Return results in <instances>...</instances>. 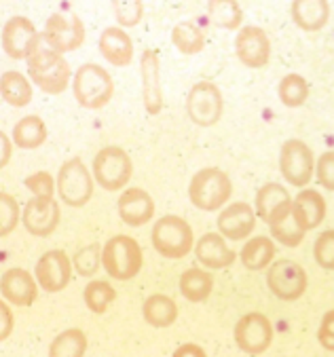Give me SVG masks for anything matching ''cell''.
<instances>
[{
    "instance_id": "6da1fadb",
    "label": "cell",
    "mask_w": 334,
    "mask_h": 357,
    "mask_svg": "<svg viewBox=\"0 0 334 357\" xmlns=\"http://www.w3.org/2000/svg\"><path fill=\"white\" fill-rule=\"evenodd\" d=\"M28 75L30 81L49 96H59L70 85L73 70L66 57L49 47H36L28 57Z\"/></svg>"
},
{
    "instance_id": "7a4b0ae2",
    "label": "cell",
    "mask_w": 334,
    "mask_h": 357,
    "mask_svg": "<svg viewBox=\"0 0 334 357\" xmlns=\"http://www.w3.org/2000/svg\"><path fill=\"white\" fill-rule=\"evenodd\" d=\"M233 195V182L227 172L218 167L199 169L188 184V199L202 211H218L229 203Z\"/></svg>"
},
{
    "instance_id": "3957f363",
    "label": "cell",
    "mask_w": 334,
    "mask_h": 357,
    "mask_svg": "<svg viewBox=\"0 0 334 357\" xmlns=\"http://www.w3.org/2000/svg\"><path fill=\"white\" fill-rule=\"evenodd\" d=\"M73 93L87 110H100L110 104L114 96V81L106 68L98 63H83L73 79Z\"/></svg>"
},
{
    "instance_id": "277c9868",
    "label": "cell",
    "mask_w": 334,
    "mask_h": 357,
    "mask_svg": "<svg viewBox=\"0 0 334 357\" xmlns=\"http://www.w3.org/2000/svg\"><path fill=\"white\" fill-rule=\"evenodd\" d=\"M142 248L133 237L114 235L102 245V266L116 281L133 279L142 271Z\"/></svg>"
},
{
    "instance_id": "5b68a950",
    "label": "cell",
    "mask_w": 334,
    "mask_h": 357,
    "mask_svg": "<svg viewBox=\"0 0 334 357\" xmlns=\"http://www.w3.org/2000/svg\"><path fill=\"white\" fill-rule=\"evenodd\" d=\"M151 241L155 252L169 260H180L195 248V235L190 225L184 218L174 216V213H167V216L159 218L153 225Z\"/></svg>"
},
{
    "instance_id": "8992f818",
    "label": "cell",
    "mask_w": 334,
    "mask_h": 357,
    "mask_svg": "<svg viewBox=\"0 0 334 357\" xmlns=\"http://www.w3.org/2000/svg\"><path fill=\"white\" fill-rule=\"evenodd\" d=\"M55 190L59 192L61 203L68 207H83L93 197V176L85 167L81 157H73L59 167Z\"/></svg>"
},
{
    "instance_id": "52a82bcc",
    "label": "cell",
    "mask_w": 334,
    "mask_h": 357,
    "mask_svg": "<svg viewBox=\"0 0 334 357\" xmlns=\"http://www.w3.org/2000/svg\"><path fill=\"white\" fill-rule=\"evenodd\" d=\"M93 180L104 190H121L129 184L133 174L131 157L119 146H106L93 157Z\"/></svg>"
},
{
    "instance_id": "ba28073f",
    "label": "cell",
    "mask_w": 334,
    "mask_h": 357,
    "mask_svg": "<svg viewBox=\"0 0 334 357\" xmlns=\"http://www.w3.org/2000/svg\"><path fill=\"white\" fill-rule=\"evenodd\" d=\"M225 102L218 85L210 81H199L186 96V114L197 127H214L222 119Z\"/></svg>"
},
{
    "instance_id": "9c48e42d",
    "label": "cell",
    "mask_w": 334,
    "mask_h": 357,
    "mask_svg": "<svg viewBox=\"0 0 334 357\" xmlns=\"http://www.w3.org/2000/svg\"><path fill=\"white\" fill-rule=\"evenodd\" d=\"M43 40L49 49L57 53H73L85 43V24L79 15H61L53 13L45 22V30L40 32Z\"/></svg>"
},
{
    "instance_id": "30bf717a",
    "label": "cell",
    "mask_w": 334,
    "mask_h": 357,
    "mask_svg": "<svg viewBox=\"0 0 334 357\" xmlns=\"http://www.w3.org/2000/svg\"><path fill=\"white\" fill-rule=\"evenodd\" d=\"M266 268V288L280 301H298L307 292V273L298 262L275 260Z\"/></svg>"
},
{
    "instance_id": "8fae6325",
    "label": "cell",
    "mask_w": 334,
    "mask_h": 357,
    "mask_svg": "<svg viewBox=\"0 0 334 357\" xmlns=\"http://www.w3.org/2000/svg\"><path fill=\"white\" fill-rule=\"evenodd\" d=\"M280 169L290 186L303 188L311 182L315 172L313 151L303 139H286L280 153Z\"/></svg>"
},
{
    "instance_id": "7c38bea8",
    "label": "cell",
    "mask_w": 334,
    "mask_h": 357,
    "mask_svg": "<svg viewBox=\"0 0 334 357\" xmlns=\"http://www.w3.org/2000/svg\"><path fill=\"white\" fill-rule=\"evenodd\" d=\"M233 336L239 351L248 355H262L273 342V326L262 313H248L235 324Z\"/></svg>"
},
{
    "instance_id": "4fadbf2b",
    "label": "cell",
    "mask_w": 334,
    "mask_h": 357,
    "mask_svg": "<svg viewBox=\"0 0 334 357\" xmlns=\"http://www.w3.org/2000/svg\"><path fill=\"white\" fill-rule=\"evenodd\" d=\"M34 277L38 281V288H43L49 294L61 292L70 283L73 277V262L61 250H49L45 252L34 266Z\"/></svg>"
},
{
    "instance_id": "5bb4252c",
    "label": "cell",
    "mask_w": 334,
    "mask_h": 357,
    "mask_svg": "<svg viewBox=\"0 0 334 357\" xmlns=\"http://www.w3.org/2000/svg\"><path fill=\"white\" fill-rule=\"evenodd\" d=\"M59 220L61 207L53 197H32L22 211V222L32 237H49Z\"/></svg>"
},
{
    "instance_id": "9a60e30c",
    "label": "cell",
    "mask_w": 334,
    "mask_h": 357,
    "mask_svg": "<svg viewBox=\"0 0 334 357\" xmlns=\"http://www.w3.org/2000/svg\"><path fill=\"white\" fill-rule=\"evenodd\" d=\"M43 40L40 32L36 30V26L22 15L11 17L5 28H3V36H0V43H3V51L11 57V59H26Z\"/></svg>"
},
{
    "instance_id": "2e32d148",
    "label": "cell",
    "mask_w": 334,
    "mask_h": 357,
    "mask_svg": "<svg viewBox=\"0 0 334 357\" xmlns=\"http://www.w3.org/2000/svg\"><path fill=\"white\" fill-rule=\"evenodd\" d=\"M235 55L237 59L252 70L264 68L271 59V40L262 28L245 26L235 36Z\"/></svg>"
},
{
    "instance_id": "e0dca14e",
    "label": "cell",
    "mask_w": 334,
    "mask_h": 357,
    "mask_svg": "<svg viewBox=\"0 0 334 357\" xmlns=\"http://www.w3.org/2000/svg\"><path fill=\"white\" fill-rule=\"evenodd\" d=\"M140 77H142V102L149 114H159L165 106L161 87V63L153 49H144L140 55Z\"/></svg>"
},
{
    "instance_id": "ac0fdd59",
    "label": "cell",
    "mask_w": 334,
    "mask_h": 357,
    "mask_svg": "<svg viewBox=\"0 0 334 357\" xmlns=\"http://www.w3.org/2000/svg\"><path fill=\"white\" fill-rule=\"evenodd\" d=\"M218 233L225 239L231 241H243L252 235V231L256 229V211L252 209L250 203L237 201V203H229L220 213H218Z\"/></svg>"
},
{
    "instance_id": "d6986e66",
    "label": "cell",
    "mask_w": 334,
    "mask_h": 357,
    "mask_svg": "<svg viewBox=\"0 0 334 357\" xmlns=\"http://www.w3.org/2000/svg\"><path fill=\"white\" fill-rule=\"evenodd\" d=\"M116 211L127 227H144L155 216V201L144 188L131 186L121 192L116 201Z\"/></svg>"
},
{
    "instance_id": "ffe728a7",
    "label": "cell",
    "mask_w": 334,
    "mask_h": 357,
    "mask_svg": "<svg viewBox=\"0 0 334 357\" xmlns=\"http://www.w3.org/2000/svg\"><path fill=\"white\" fill-rule=\"evenodd\" d=\"M254 207H256V216L262 222L273 225L292 211V197L288 195L286 186L278 182H266L264 186L258 188Z\"/></svg>"
},
{
    "instance_id": "44dd1931",
    "label": "cell",
    "mask_w": 334,
    "mask_h": 357,
    "mask_svg": "<svg viewBox=\"0 0 334 357\" xmlns=\"http://www.w3.org/2000/svg\"><path fill=\"white\" fill-rule=\"evenodd\" d=\"M0 294L15 307H30L38 296V281L26 268H9L0 277Z\"/></svg>"
},
{
    "instance_id": "7402d4cb",
    "label": "cell",
    "mask_w": 334,
    "mask_h": 357,
    "mask_svg": "<svg viewBox=\"0 0 334 357\" xmlns=\"http://www.w3.org/2000/svg\"><path fill=\"white\" fill-rule=\"evenodd\" d=\"M292 216L305 233L317 229L326 218V199L313 188H303L292 199Z\"/></svg>"
},
{
    "instance_id": "603a6c76",
    "label": "cell",
    "mask_w": 334,
    "mask_h": 357,
    "mask_svg": "<svg viewBox=\"0 0 334 357\" xmlns=\"http://www.w3.org/2000/svg\"><path fill=\"white\" fill-rule=\"evenodd\" d=\"M100 53L114 68H127L133 61V40L131 36L116 26L106 28L100 34Z\"/></svg>"
},
{
    "instance_id": "cb8c5ba5",
    "label": "cell",
    "mask_w": 334,
    "mask_h": 357,
    "mask_svg": "<svg viewBox=\"0 0 334 357\" xmlns=\"http://www.w3.org/2000/svg\"><path fill=\"white\" fill-rule=\"evenodd\" d=\"M195 256L204 266L214 268V271L231 266L237 258V254L227 245L220 233H206L195 243Z\"/></svg>"
},
{
    "instance_id": "d4e9b609",
    "label": "cell",
    "mask_w": 334,
    "mask_h": 357,
    "mask_svg": "<svg viewBox=\"0 0 334 357\" xmlns=\"http://www.w3.org/2000/svg\"><path fill=\"white\" fill-rule=\"evenodd\" d=\"M292 20L305 32H319L330 20L328 0H292Z\"/></svg>"
},
{
    "instance_id": "484cf974",
    "label": "cell",
    "mask_w": 334,
    "mask_h": 357,
    "mask_svg": "<svg viewBox=\"0 0 334 357\" xmlns=\"http://www.w3.org/2000/svg\"><path fill=\"white\" fill-rule=\"evenodd\" d=\"M13 144L22 151H34L40 149L47 142V125L40 116L36 114H28L24 119H20L13 125Z\"/></svg>"
},
{
    "instance_id": "4316f807",
    "label": "cell",
    "mask_w": 334,
    "mask_h": 357,
    "mask_svg": "<svg viewBox=\"0 0 334 357\" xmlns=\"http://www.w3.org/2000/svg\"><path fill=\"white\" fill-rule=\"evenodd\" d=\"M32 83L17 70H7L0 77V98L13 108H24L32 102Z\"/></svg>"
},
{
    "instance_id": "83f0119b",
    "label": "cell",
    "mask_w": 334,
    "mask_h": 357,
    "mask_svg": "<svg viewBox=\"0 0 334 357\" xmlns=\"http://www.w3.org/2000/svg\"><path fill=\"white\" fill-rule=\"evenodd\" d=\"M144 321L153 328H169L178 319V305L165 294H153L142 305Z\"/></svg>"
},
{
    "instance_id": "f1b7e54d",
    "label": "cell",
    "mask_w": 334,
    "mask_h": 357,
    "mask_svg": "<svg viewBox=\"0 0 334 357\" xmlns=\"http://www.w3.org/2000/svg\"><path fill=\"white\" fill-rule=\"evenodd\" d=\"M239 258L248 271H264L275 258V243L269 237H252L239 252Z\"/></svg>"
},
{
    "instance_id": "f546056e",
    "label": "cell",
    "mask_w": 334,
    "mask_h": 357,
    "mask_svg": "<svg viewBox=\"0 0 334 357\" xmlns=\"http://www.w3.org/2000/svg\"><path fill=\"white\" fill-rule=\"evenodd\" d=\"M214 290V277L202 268H188L180 275V294L188 303H202Z\"/></svg>"
},
{
    "instance_id": "4dcf8cb0",
    "label": "cell",
    "mask_w": 334,
    "mask_h": 357,
    "mask_svg": "<svg viewBox=\"0 0 334 357\" xmlns=\"http://www.w3.org/2000/svg\"><path fill=\"white\" fill-rule=\"evenodd\" d=\"M172 43L182 55H197L206 47V34L195 22H180L172 30Z\"/></svg>"
},
{
    "instance_id": "1f68e13d",
    "label": "cell",
    "mask_w": 334,
    "mask_h": 357,
    "mask_svg": "<svg viewBox=\"0 0 334 357\" xmlns=\"http://www.w3.org/2000/svg\"><path fill=\"white\" fill-rule=\"evenodd\" d=\"M208 15L212 26L220 30H235L243 22V11L237 0H208Z\"/></svg>"
},
{
    "instance_id": "d6a6232c",
    "label": "cell",
    "mask_w": 334,
    "mask_h": 357,
    "mask_svg": "<svg viewBox=\"0 0 334 357\" xmlns=\"http://www.w3.org/2000/svg\"><path fill=\"white\" fill-rule=\"evenodd\" d=\"M87 351V334L79 328H70L57 334L49 344L51 357H79Z\"/></svg>"
},
{
    "instance_id": "836d02e7",
    "label": "cell",
    "mask_w": 334,
    "mask_h": 357,
    "mask_svg": "<svg viewBox=\"0 0 334 357\" xmlns=\"http://www.w3.org/2000/svg\"><path fill=\"white\" fill-rule=\"evenodd\" d=\"M83 301L87 305V309L91 313H106L108 307L116 301V290L108 281H102V279H96V281H89L83 290Z\"/></svg>"
},
{
    "instance_id": "e575fe53",
    "label": "cell",
    "mask_w": 334,
    "mask_h": 357,
    "mask_svg": "<svg viewBox=\"0 0 334 357\" xmlns=\"http://www.w3.org/2000/svg\"><path fill=\"white\" fill-rule=\"evenodd\" d=\"M278 96H280V100H282L284 106H288V108H298V106H303V104L307 102V98H309V83H307L301 75H296V73L286 75V77L280 81Z\"/></svg>"
},
{
    "instance_id": "d590c367",
    "label": "cell",
    "mask_w": 334,
    "mask_h": 357,
    "mask_svg": "<svg viewBox=\"0 0 334 357\" xmlns=\"http://www.w3.org/2000/svg\"><path fill=\"white\" fill-rule=\"evenodd\" d=\"M269 229H271V237L286 248H298L305 239V231L296 225L292 211L288 213V216L280 218L278 222L269 225Z\"/></svg>"
},
{
    "instance_id": "8d00e7d4",
    "label": "cell",
    "mask_w": 334,
    "mask_h": 357,
    "mask_svg": "<svg viewBox=\"0 0 334 357\" xmlns=\"http://www.w3.org/2000/svg\"><path fill=\"white\" fill-rule=\"evenodd\" d=\"M110 5L121 28H136L144 17L142 0H110Z\"/></svg>"
},
{
    "instance_id": "74e56055",
    "label": "cell",
    "mask_w": 334,
    "mask_h": 357,
    "mask_svg": "<svg viewBox=\"0 0 334 357\" xmlns=\"http://www.w3.org/2000/svg\"><path fill=\"white\" fill-rule=\"evenodd\" d=\"M20 222H22V211L15 197H11L9 192H0V237L11 235Z\"/></svg>"
},
{
    "instance_id": "f35d334b",
    "label": "cell",
    "mask_w": 334,
    "mask_h": 357,
    "mask_svg": "<svg viewBox=\"0 0 334 357\" xmlns=\"http://www.w3.org/2000/svg\"><path fill=\"white\" fill-rule=\"evenodd\" d=\"M75 268L81 277H91L98 268H100V262H102V248L100 243H89L85 245L83 250H79L75 254Z\"/></svg>"
},
{
    "instance_id": "ab89813d",
    "label": "cell",
    "mask_w": 334,
    "mask_h": 357,
    "mask_svg": "<svg viewBox=\"0 0 334 357\" xmlns=\"http://www.w3.org/2000/svg\"><path fill=\"white\" fill-rule=\"evenodd\" d=\"M313 258L324 271H334V231H324L313 243Z\"/></svg>"
},
{
    "instance_id": "60d3db41",
    "label": "cell",
    "mask_w": 334,
    "mask_h": 357,
    "mask_svg": "<svg viewBox=\"0 0 334 357\" xmlns=\"http://www.w3.org/2000/svg\"><path fill=\"white\" fill-rule=\"evenodd\" d=\"M315 178L317 184L326 190H334V151L321 153L315 163Z\"/></svg>"
},
{
    "instance_id": "b9f144b4",
    "label": "cell",
    "mask_w": 334,
    "mask_h": 357,
    "mask_svg": "<svg viewBox=\"0 0 334 357\" xmlns=\"http://www.w3.org/2000/svg\"><path fill=\"white\" fill-rule=\"evenodd\" d=\"M24 184L34 197H53V192H55V180L51 178L49 172H36V174L28 176Z\"/></svg>"
},
{
    "instance_id": "7bdbcfd3",
    "label": "cell",
    "mask_w": 334,
    "mask_h": 357,
    "mask_svg": "<svg viewBox=\"0 0 334 357\" xmlns=\"http://www.w3.org/2000/svg\"><path fill=\"white\" fill-rule=\"evenodd\" d=\"M317 340L326 351H334V309L324 313L317 330Z\"/></svg>"
},
{
    "instance_id": "ee69618b",
    "label": "cell",
    "mask_w": 334,
    "mask_h": 357,
    "mask_svg": "<svg viewBox=\"0 0 334 357\" xmlns=\"http://www.w3.org/2000/svg\"><path fill=\"white\" fill-rule=\"evenodd\" d=\"M11 332H13V311L5 301H0V342L7 340Z\"/></svg>"
},
{
    "instance_id": "f6af8a7d",
    "label": "cell",
    "mask_w": 334,
    "mask_h": 357,
    "mask_svg": "<svg viewBox=\"0 0 334 357\" xmlns=\"http://www.w3.org/2000/svg\"><path fill=\"white\" fill-rule=\"evenodd\" d=\"M11 157H13V139L5 131H0V169H5L9 165Z\"/></svg>"
},
{
    "instance_id": "bcb514c9",
    "label": "cell",
    "mask_w": 334,
    "mask_h": 357,
    "mask_svg": "<svg viewBox=\"0 0 334 357\" xmlns=\"http://www.w3.org/2000/svg\"><path fill=\"white\" fill-rule=\"evenodd\" d=\"M184 355H195V357H206V349L199 347L195 342H186V344H180L176 351H174V357H184Z\"/></svg>"
}]
</instances>
